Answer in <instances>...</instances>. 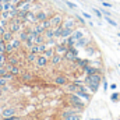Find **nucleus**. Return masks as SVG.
<instances>
[{"label":"nucleus","instance_id":"20e7f679","mask_svg":"<svg viewBox=\"0 0 120 120\" xmlns=\"http://www.w3.org/2000/svg\"><path fill=\"white\" fill-rule=\"evenodd\" d=\"M78 57V49L75 48V46H73V48H68V50L64 53V56H63V59L66 60V61H68V63H73V61H75V59Z\"/></svg>","mask_w":120,"mask_h":120},{"label":"nucleus","instance_id":"72a5a7b5","mask_svg":"<svg viewBox=\"0 0 120 120\" xmlns=\"http://www.w3.org/2000/svg\"><path fill=\"white\" fill-rule=\"evenodd\" d=\"M3 77H4V78H6V80H7V81H13V80H14V78H15V77H14V75H13V74H11V73H10V71H7V73H6V74H4V75H3Z\"/></svg>","mask_w":120,"mask_h":120},{"label":"nucleus","instance_id":"6e6d98bb","mask_svg":"<svg viewBox=\"0 0 120 120\" xmlns=\"http://www.w3.org/2000/svg\"><path fill=\"white\" fill-rule=\"evenodd\" d=\"M0 39H1V35H0Z\"/></svg>","mask_w":120,"mask_h":120},{"label":"nucleus","instance_id":"cd10ccee","mask_svg":"<svg viewBox=\"0 0 120 120\" xmlns=\"http://www.w3.org/2000/svg\"><path fill=\"white\" fill-rule=\"evenodd\" d=\"M39 24L42 25L43 30H48V28L52 27V24H50V18H48V20H45V21H42V22H39Z\"/></svg>","mask_w":120,"mask_h":120},{"label":"nucleus","instance_id":"8fccbe9b","mask_svg":"<svg viewBox=\"0 0 120 120\" xmlns=\"http://www.w3.org/2000/svg\"><path fill=\"white\" fill-rule=\"evenodd\" d=\"M3 105V98H0V106Z\"/></svg>","mask_w":120,"mask_h":120},{"label":"nucleus","instance_id":"9d476101","mask_svg":"<svg viewBox=\"0 0 120 120\" xmlns=\"http://www.w3.org/2000/svg\"><path fill=\"white\" fill-rule=\"evenodd\" d=\"M35 66L38 68H46L49 66V59L46 56H43V55H38L36 61H35Z\"/></svg>","mask_w":120,"mask_h":120},{"label":"nucleus","instance_id":"a18cd8bd","mask_svg":"<svg viewBox=\"0 0 120 120\" xmlns=\"http://www.w3.org/2000/svg\"><path fill=\"white\" fill-rule=\"evenodd\" d=\"M3 95H4V91H3L1 87H0V98H3Z\"/></svg>","mask_w":120,"mask_h":120},{"label":"nucleus","instance_id":"2f4dec72","mask_svg":"<svg viewBox=\"0 0 120 120\" xmlns=\"http://www.w3.org/2000/svg\"><path fill=\"white\" fill-rule=\"evenodd\" d=\"M92 13L98 17V18H103V14H102V11L101 10H98V8H95V7H92Z\"/></svg>","mask_w":120,"mask_h":120},{"label":"nucleus","instance_id":"4be33fe9","mask_svg":"<svg viewBox=\"0 0 120 120\" xmlns=\"http://www.w3.org/2000/svg\"><path fill=\"white\" fill-rule=\"evenodd\" d=\"M55 53H56V52H55V48H48V49H46L42 55H43V56H46L48 59H52Z\"/></svg>","mask_w":120,"mask_h":120},{"label":"nucleus","instance_id":"f704fd0d","mask_svg":"<svg viewBox=\"0 0 120 120\" xmlns=\"http://www.w3.org/2000/svg\"><path fill=\"white\" fill-rule=\"evenodd\" d=\"M74 18H75V21H77L78 24H81V25H85V20H84L81 15H75Z\"/></svg>","mask_w":120,"mask_h":120},{"label":"nucleus","instance_id":"5fc2aeb1","mask_svg":"<svg viewBox=\"0 0 120 120\" xmlns=\"http://www.w3.org/2000/svg\"><path fill=\"white\" fill-rule=\"evenodd\" d=\"M119 46H120V41H119Z\"/></svg>","mask_w":120,"mask_h":120},{"label":"nucleus","instance_id":"de8ad7c7","mask_svg":"<svg viewBox=\"0 0 120 120\" xmlns=\"http://www.w3.org/2000/svg\"><path fill=\"white\" fill-rule=\"evenodd\" d=\"M24 1H27V3H35L36 0H24Z\"/></svg>","mask_w":120,"mask_h":120},{"label":"nucleus","instance_id":"aec40b11","mask_svg":"<svg viewBox=\"0 0 120 120\" xmlns=\"http://www.w3.org/2000/svg\"><path fill=\"white\" fill-rule=\"evenodd\" d=\"M43 36H45V39H52V38H55V28H48V30H45L43 32Z\"/></svg>","mask_w":120,"mask_h":120},{"label":"nucleus","instance_id":"7c9ffc66","mask_svg":"<svg viewBox=\"0 0 120 120\" xmlns=\"http://www.w3.org/2000/svg\"><path fill=\"white\" fill-rule=\"evenodd\" d=\"M61 31H63V27H61V25H60V27H56V28H55V38H56V39H60Z\"/></svg>","mask_w":120,"mask_h":120},{"label":"nucleus","instance_id":"f3484780","mask_svg":"<svg viewBox=\"0 0 120 120\" xmlns=\"http://www.w3.org/2000/svg\"><path fill=\"white\" fill-rule=\"evenodd\" d=\"M36 57H38V55H36V53L28 52V53H27V56H25V63H27V64H32V63H35V61H36Z\"/></svg>","mask_w":120,"mask_h":120},{"label":"nucleus","instance_id":"39448f33","mask_svg":"<svg viewBox=\"0 0 120 120\" xmlns=\"http://www.w3.org/2000/svg\"><path fill=\"white\" fill-rule=\"evenodd\" d=\"M17 113H18L17 106H6V108L1 110V113H0V117H1V119H7V117L15 116Z\"/></svg>","mask_w":120,"mask_h":120},{"label":"nucleus","instance_id":"6ab92c4d","mask_svg":"<svg viewBox=\"0 0 120 120\" xmlns=\"http://www.w3.org/2000/svg\"><path fill=\"white\" fill-rule=\"evenodd\" d=\"M73 32H74V28H63L61 35H60V39H66V38H68Z\"/></svg>","mask_w":120,"mask_h":120},{"label":"nucleus","instance_id":"603ef678","mask_svg":"<svg viewBox=\"0 0 120 120\" xmlns=\"http://www.w3.org/2000/svg\"><path fill=\"white\" fill-rule=\"evenodd\" d=\"M96 1H99V3H102V1H103V0H96Z\"/></svg>","mask_w":120,"mask_h":120},{"label":"nucleus","instance_id":"13d9d810","mask_svg":"<svg viewBox=\"0 0 120 120\" xmlns=\"http://www.w3.org/2000/svg\"><path fill=\"white\" fill-rule=\"evenodd\" d=\"M119 68H120V64H119Z\"/></svg>","mask_w":120,"mask_h":120},{"label":"nucleus","instance_id":"f03ea898","mask_svg":"<svg viewBox=\"0 0 120 120\" xmlns=\"http://www.w3.org/2000/svg\"><path fill=\"white\" fill-rule=\"evenodd\" d=\"M66 101H67L68 106H73V108L80 109V110H82V112H84V109H85V106H87V102H85L82 98H80L75 92L67 94V95H66Z\"/></svg>","mask_w":120,"mask_h":120},{"label":"nucleus","instance_id":"f8f14e48","mask_svg":"<svg viewBox=\"0 0 120 120\" xmlns=\"http://www.w3.org/2000/svg\"><path fill=\"white\" fill-rule=\"evenodd\" d=\"M90 43H92V42H91V38H88V36H82L81 39H78V41L75 42L74 46H75L77 49H84V48L88 46Z\"/></svg>","mask_w":120,"mask_h":120},{"label":"nucleus","instance_id":"ddd939ff","mask_svg":"<svg viewBox=\"0 0 120 120\" xmlns=\"http://www.w3.org/2000/svg\"><path fill=\"white\" fill-rule=\"evenodd\" d=\"M63 60H64V59H63V56H61V55L55 53V55H53V57H52V59H49V64H50V66H53V67H57Z\"/></svg>","mask_w":120,"mask_h":120},{"label":"nucleus","instance_id":"58836bf2","mask_svg":"<svg viewBox=\"0 0 120 120\" xmlns=\"http://www.w3.org/2000/svg\"><path fill=\"white\" fill-rule=\"evenodd\" d=\"M3 120H22V117L15 115V116H11V117H7V119H3Z\"/></svg>","mask_w":120,"mask_h":120},{"label":"nucleus","instance_id":"423d86ee","mask_svg":"<svg viewBox=\"0 0 120 120\" xmlns=\"http://www.w3.org/2000/svg\"><path fill=\"white\" fill-rule=\"evenodd\" d=\"M18 77H20L21 82H32V81L36 78V75H35L32 71H28V70H24Z\"/></svg>","mask_w":120,"mask_h":120},{"label":"nucleus","instance_id":"c03bdc74","mask_svg":"<svg viewBox=\"0 0 120 120\" xmlns=\"http://www.w3.org/2000/svg\"><path fill=\"white\" fill-rule=\"evenodd\" d=\"M109 87H110V90H113V91H116V88H117V85H116L115 82H112V84H110Z\"/></svg>","mask_w":120,"mask_h":120},{"label":"nucleus","instance_id":"c85d7f7f","mask_svg":"<svg viewBox=\"0 0 120 120\" xmlns=\"http://www.w3.org/2000/svg\"><path fill=\"white\" fill-rule=\"evenodd\" d=\"M45 41H46V39H45L43 34H42V35H36V36H35V43H36V45H39V43H43Z\"/></svg>","mask_w":120,"mask_h":120},{"label":"nucleus","instance_id":"412c9836","mask_svg":"<svg viewBox=\"0 0 120 120\" xmlns=\"http://www.w3.org/2000/svg\"><path fill=\"white\" fill-rule=\"evenodd\" d=\"M11 45H13L14 50H18V49H21V48H22V42H21L18 38H13V41H11Z\"/></svg>","mask_w":120,"mask_h":120},{"label":"nucleus","instance_id":"c756f323","mask_svg":"<svg viewBox=\"0 0 120 120\" xmlns=\"http://www.w3.org/2000/svg\"><path fill=\"white\" fill-rule=\"evenodd\" d=\"M103 18H105V21H106L108 24H110L112 27H117V22H116L115 20H112L110 17H106V15H103Z\"/></svg>","mask_w":120,"mask_h":120},{"label":"nucleus","instance_id":"e433bc0d","mask_svg":"<svg viewBox=\"0 0 120 120\" xmlns=\"http://www.w3.org/2000/svg\"><path fill=\"white\" fill-rule=\"evenodd\" d=\"M64 3H66V6H68L70 8H77V4H74V3H71V1H68V0H64Z\"/></svg>","mask_w":120,"mask_h":120},{"label":"nucleus","instance_id":"473e14b6","mask_svg":"<svg viewBox=\"0 0 120 120\" xmlns=\"http://www.w3.org/2000/svg\"><path fill=\"white\" fill-rule=\"evenodd\" d=\"M102 88H103V92H106L108 91V88H109V84H108V80L103 77L102 78Z\"/></svg>","mask_w":120,"mask_h":120},{"label":"nucleus","instance_id":"864d4df0","mask_svg":"<svg viewBox=\"0 0 120 120\" xmlns=\"http://www.w3.org/2000/svg\"><path fill=\"white\" fill-rule=\"evenodd\" d=\"M117 35H119V36H120V32H117Z\"/></svg>","mask_w":120,"mask_h":120},{"label":"nucleus","instance_id":"9b49d317","mask_svg":"<svg viewBox=\"0 0 120 120\" xmlns=\"http://www.w3.org/2000/svg\"><path fill=\"white\" fill-rule=\"evenodd\" d=\"M61 27H63V28H74V30H75V28H77V21H75L74 17H64Z\"/></svg>","mask_w":120,"mask_h":120},{"label":"nucleus","instance_id":"49530a36","mask_svg":"<svg viewBox=\"0 0 120 120\" xmlns=\"http://www.w3.org/2000/svg\"><path fill=\"white\" fill-rule=\"evenodd\" d=\"M0 1H1V3H3V4H4V3H10V1H11V0H0Z\"/></svg>","mask_w":120,"mask_h":120},{"label":"nucleus","instance_id":"4d7b16f0","mask_svg":"<svg viewBox=\"0 0 120 120\" xmlns=\"http://www.w3.org/2000/svg\"><path fill=\"white\" fill-rule=\"evenodd\" d=\"M0 120H3V119H1V117H0Z\"/></svg>","mask_w":120,"mask_h":120},{"label":"nucleus","instance_id":"a19ab883","mask_svg":"<svg viewBox=\"0 0 120 120\" xmlns=\"http://www.w3.org/2000/svg\"><path fill=\"white\" fill-rule=\"evenodd\" d=\"M6 73H7V68H6V66H4V67H0V77H3Z\"/></svg>","mask_w":120,"mask_h":120},{"label":"nucleus","instance_id":"5701e85b","mask_svg":"<svg viewBox=\"0 0 120 120\" xmlns=\"http://www.w3.org/2000/svg\"><path fill=\"white\" fill-rule=\"evenodd\" d=\"M27 38H28V32H27L25 30H21L20 32H18V39H20L22 43L27 41Z\"/></svg>","mask_w":120,"mask_h":120},{"label":"nucleus","instance_id":"bb28decb","mask_svg":"<svg viewBox=\"0 0 120 120\" xmlns=\"http://www.w3.org/2000/svg\"><path fill=\"white\" fill-rule=\"evenodd\" d=\"M13 52H14V48H13L11 42H6V50H4V53L10 55V53H13Z\"/></svg>","mask_w":120,"mask_h":120},{"label":"nucleus","instance_id":"b1692460","mask_svg":"<svg viewBox=\"0 0 120 120\" xmlns=\"http://www.w3.org/2000/svg\"><path fill=\"white\" fill-rule=\"evenodd\" d=\"M61 120H82V116L81 113H75V115H70V116H66Z\"/></svg>","mask_w":120,"mask_h":120},{"label":"nucleus","instance_id":"ea45409f","mask_svg":"<svg viewBox=\"0 0 120 120\" xmlns=\"http://www.w3.org/2000/svg\"><path fill=\"white\" fill-rule=\"evenodd\" d=\"M6 84H8V81H7L4 77H0V87H4Z\"/></svg>","mask_w":120,"mask_h":120},{"label":"nucleus","instance_id":"09e8293b","mask_svg":"<svg viewBox=\"0 0 120 120\" xmlns=\"http://www.w3.org/2000/svg\"><path fill=\"white\" fill-rule=\"evenodd\" d=\"M18 1H20V0H11V3H13V4H17Z\"/></svg>","mask_w":120,"mask_h":120},{"label":"nucleus","instance_id":"37998d69","mask_svg":"<svg viewBox=\"0 0 120 120\" xmlns=\"http://www.w3.org/2000/svg\"><path fill=\"white\" fill-rule=\"evenodd\" d=\"M82 17H84V18H87V20H91V18H92V15L88 14V13H85V11H82Z\"/></svg>","mask_w":120,"mask_h":120},{"label":"nucleus","instance_id":"a211bd4d","mask_svg":"<svg viewBox=\"0 0 120 120\" xmlns=\"http://www.w3.org/2000/svg\"><path fill=\"white\" fill-rule=\"evenodd\" d=\"M13 38H14V34H13L10 30H6L4 34H3V36H1V39H3L4 42H11Z\"/></svg>","mask_w":120,"mask_h":120},{"label":"nucleus","instance_id":"393cba45","mask_svg":"<svg viewBox=\"0 0 120 120\" xmlns=\"http://www.w3.org/2000/svg\"><path fill=\"white\" fill-rule=\"evenodd\" d=\"M110 101H112L113 103H117V102H120V92L115 91V92L110 95Z\"/></svg>","mask_w":120,"mask_h":120},{"label":"nucleus","instance_id":"dca6fc26","mask_svg":"<svg viewBox=\"0 0 120 120\" xmlns=\"http://www.w3.org/2000/svg\"><path fill=\"white\" fill-rule=\"evenodd\" d=\"M48 18H49V13H48V11L41 10V11L36 13V21H38V22H42V21H45V20H48Z\"/></svg>","mask_w":120,"mask_h":120},{"label":"nucleus","instance_id":"3c124183","mask_svg":"<svg viewBox=\"0 0 120 120\" xmlns=\"http://www.w3.org/2000/svg\"><path fill=\"white\" fill-rule=\"evenodd\" d=\"M90 120H102V119H90Z\"/></svg>","mask_w":120,"mask_h":120},{"label":"nucleus","instance_id":"1a4fd4ad","mask_svg":"<svg viewBox=\"0 0 120 120\" xmlns=\"http://www.w3.org/2000/svg\"><path fill=\"white\" fill-rule=\"evenodd\" d=\"M49 18H50V24H52V28L60 27V25L63 24V20H64V17H63L61 14H52Z\"/></svg>","mask_w":120,"mask_h":120},{"label":"nucleus","instance_id":"7ed1b4c3","mask_svg":"<svg viewBox=\"0 0 120 120\" xmlns=\"http://www.w3.org/2000/svg\"><path fill=\"white\" fill-rule=\"evenodd\" d=\"M6 30H10L14 35H15V34H18L21 30H24V27H22V22H21L17 17H13V18L8 20V25H7Z\"/></svg>","mask_w":120,"mask_h":120},{"label":"nucleus","instance_id":"f257e3e1","mask_svg":"<svg viewBox=\"0 0 120 120\" xmlns=\"http://www.w3.org/2000/svg\"><path fill=\"white\" fill-rule=\"evenodd\" d=\"M102 78L103 75L102 74H92V75H85L84 78V82L85 85L88 87L91 94H96L99 90V85L102 84Z\"/></svg>","mask_w":120,"mask_h":120},{"label":"nucleus","instance_id":"2eb2a0df","mask_svg":"<svg viewBox=\"0 0 120 120\" xmlns=\"http://www.w3.org/2000/svg\"><path fill=\"white\" fill-rule=\"evenodd\" d=\"M84 50H85V53H87V56H88V57H92V56H95V55L98 53V50H96V48H95V45H94V43H90L88 46H85V48H84Z\"/></svg>","mask_w":120,"mask_h":120},{"label":"nucleus","instance_id":"4468645a","mask_svg":"<svg viewBox=\"0 0 120 120\" xmlns=\"http://www.w3.org/2000/svg\"><path fill=\"white\" fill-rule=\"evenodd\" d=\"M68 50V48H67V45H64V43H61L59 42L56 46H55V52L57 53V55H61V56H64V53Z\"/></svg>","mask_w":120,"mask_h":120},{"label":"nucleus","instance_id":"a878e982","mask_svg":"<svg viewBox=\"0 0 120 120\" xmlns=\"http://www.w3.org/2000/svg\"><path fill=\"white\" fill-rule=\"evenodd\" d=\"M13 8H17V7H15V4H13V3L10 1V3H4V4H3L1 11H8V10H13Z\"/></svg>","mask_w":120,"mask_h":120},{"label":"nucleus","instance_id":"c9c22d12","mask_svg":"<svg viewBox=\"0 0 120 120\" xmlns=\"http://www.w3.org/2000/svg\"><path fill=\"white\" fill-rule=\"evenodd\" d=\"M101 11H102V14H103V15H106V17H110V11H109V8H105V7H102V8H101Z\"/></svg>","mask_w":120,"mask_h":120},{"label":"nucleus","instance_id":"4c0bfd02","mask_svg":"<svg viewBox=\"0 0 120 120\" xmlns=\"http://www.w3.org/2000/svg\"><path fill=\"white\" fill-rule=\"evenodd\" d=\"M4 50H6V42L0 39V52H4Z\"/></svg>","mask_w":120,"mask_h":120},{"label":"nucleus","instance_id":"79ce46f5","mask_svg":"<svg viewBox=\"0 0 120 120\" xmlns=\"http://www.w3.org/2000/svg\"><path fill=\"white\" fill-rule=\"evenodd\" d=\"M102 6H103L105 8H112V7H113L110 3H106V1H102Z\"/></svg>","mask_w":120,"mask_h":120},{"label":"nucleus","instance_id":"0eeeda50","mask_svg":"<svg viewBox=\"0 0 120 120\" xmlns=\"http://www.w3.org/2000/svg\"><path fill=\"white\" fill-rule=\"evenodd\" d=\"M85 75H92V74H102V68H99V67H95V66H92V64H88V66H85L82 70H81Z\"/></svg>","mask_w":120,"mask_h":120},{"label":"nucleus","instance_id":"6e6552de","mask_svg":"<svg viewBox=\"0 0 120 120\" xmlns=\"http://www.w3.org/2000/svg\"><path fill=\"white\" fill-rule=\"evenodd\" d=\"M53 82H55V85H57V87H64V85H67V84L70 82V80H68V77L64 75V74H57V75L53 78Z\"/></svg>","mask_w":120,"mask_h":120}]
</instances>
